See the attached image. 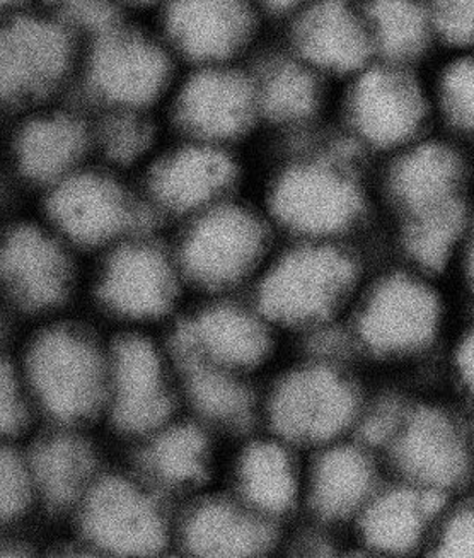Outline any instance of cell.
I'll return each instance as SVG.
<instances>
[{
	"instance_id": "cell-30",
	"label": "cell",
	"mask_w": 474,
	"mask_h": 558,
	"mask_svg": "<svg viewBox=\"0 0 474 558\" xmlns=\"http://www.w3.org/2000/svg\"><path fill=\"white\" fill-rule=\"evenodd\" d=\"M241 502L263 518L289 514L297 502L299 476L291 452L277 440H255L235 464Z\"/></svg>"
},
{
	"instance_id": "cell-13",
	"label": "cell",
	"mask_w": 474,
	"mask_h": 558,
	"mask_svg": "<svg viewBox=\"0 0 474 558\" xmlns=\"http://www.w3.org/2000/svg\"><path fill=\"white\" fill-rule=\"evenodd\" d=\"M0 156L38 197L95 161L93 114L69 96L5 117L0 122Z\"/></svg>"
},
{
	"instance_id": "cell-29",
	"label": "cell",
	"mask_w": 474,
	"mask_h": 558,
	"mask_svg": "<svg viewBox=\"0 0 474 558\" xmlns=\"http://www.w3.org/2000/svg\"><path fill=\"white\" fill-rule=\"evenodd\" d=\"M138 466L154 485L190 490L210 475L212 448L204 429L190 422H168L144 437Z\"/></svg>"
},
{
	"instance_id": "cell-16",
	"label": "cell",
	"mask_w": 474,
	"mask_h": 558,
	"mask_svg": "<svg viewBox=\"0 0 474 558\" xmlns=\"http://www.w3.org/2000/svg\"><path fill=\"white\" fill-rule=\"evenodd\" d=\"M150 21L181 69L252 62L274 38L253 0H168Z\"/></svg>"
},
{
	"instance_id": "cell-35",
	"label": "cell",
	"mask_w": 474,
	"mask_h": 558,
	"mask_svg": "<svg viewBox=\"0 0 474 558\" xmlns=\"http://www.w3.org/2000/svg\"><path fill=\"white\" fill-rule=\"evenodd\" d=\"M33 409L20 362L0 347V440L16 442L32 425Z\"/></svg>"
},
{
	"instance_id": "cell-14",
	"label": "cell",
	"mask_w": 474,
	"mask_h": 558,
	"mask_svg": "<svg viewBox=\"0 0 474 558\" xmlns=\"http://www.w3.org/2000/svg\"><path fill=\"white\" fill-rule=\"evenodd\" d=\"M436 276L398 265L365 279L355 307V335L379 357L415 355L437 339L443 298Z\"/></svg>"
},
{
	"instance_id": "cell-39",
	"label": "cell",
	"mask_w": 474,
	"mask_h": 558,
	"mask_svg": "<svg viewBox=\"0 0 474 558\" xmlns=\"http://www.w3.org/2000/svg\"><path fill=\"white\" fill-rule=\"evenodd\" d=\"M454 270L463 280L464 288L474 295V210L471 214L470 225H467L466 234L459 248L458 258H455Z\"/></svg>"
},
{
	"instance_id": "cell-2",
	"label": "cell",
	"mask_w": 474,
	"mask_h": 558,
	"mask_svg": "<svg viewBox=\"0 0 474 558\" xmlns=\"http://www.w3.org/2000/svg\"><path fill=\"white\" fill-rule=\"evenodd\" d=\"M181 71L153 21L117 16L83 36L74 96L95 113L165 114Z\"/></svg>"
},
{
	"instance_id": "cell-5",
	"label": "cell",
	"mask_w": 474,
	"mask_h": 558,
	"mask_svg": "<svg viewBox=\"0 0 474 558\" xmlns=\"http://www.w3.org/2000/svg\"><path fill=\"white\" fill-rule=\"evenodd\" d=\"M275 234L265 210L238 195L178 225L171 246L186 288L216 298L255 283Z\"/></svg>"
},
{
	"instance_id": "cell-43",
	"label": "cell",
	"mask_w": 474,
	"mask_h": 558,
	"mask_svg": "<svg viewBox=\"0 0 474 558\" xmlns=\"http://www.w3.org/2000/svg\"><path fill=\"white\" fill-rule=\"evenodd\" d=\"M26 555H32V545L28 543L11 536L0 538V557H26Z\"/></svg>"
},
{
	"instance_id": "cell-31",
	"label": "cell",
	"mask_w": 474,
	"mask_h": 558,
	"mask_svg": "<svg viewBox=\"0 0 474 558\" xmlns=\"http://www.w3.org/2000/svg\"><path fill=\"white\" fill-rule=\"evenodd\" d=\"M90 114L96 161L132 178L146 168L169 135L161 113L90 111Z\"/></svg>"
},
{
	"instance_id": "cell-7",
	"label": "cell",
	"mask_w": 474,
	"mask_h": 558,
	"mask_svg": "<svg viewBox=\"0 0 474 558\" xmlns=\"http://www.w3.org/2000/svg\"><path fill=\"white\" fill-rule=\"evenodd\" d=\"M33 405L56 425L89 424L107 410L108 350L87 328L51 318L20 362Z\"/></svg>"
},
{
	"instance_id": "cell-15",
	"label": "cell",
	"mask_w": 474,
	"mask_h": 558,
	"mask_svg": "<svg viewBox=\"0 0 474 558\" xmlns=\"http://www.w3.org/2000/svg\"><path fill=\"white\" fill-rule=\"evenodd\" d=\"M252 62L183 69L165 107L169 132L240 150L262 142Z\"/></svg>"
},
{
	"instance_id": "cell-10",
	"label": "cell",
	"mask_w": 474,
	"mask_h": 558,
	"mask_svg": "<svg viewBox=\"0 0 474 558\" xmlns=\"http://www.w3.org/2000/svg\"><path fill=\"white\" fill-rule=\"evenodd\" d=\"M377 204L392 226L464 213L474 205V153L439 132L374 166Z\"/></svg>"
},
{
	"instance_id": "cell-12",
	"label": "cell",
	"mask_w": 474,
	"mask_h": 558,
	"mask_svg": "<svg viewBox=\"0 0 474 558\" xmlns=\"http://www.w3.org/2000/svg\"><path fill=\"white\" fill-rule=\"evenodd\" d=\"M244 150L217 146L169 132L135 178L159 225H181L238 197Z\"/></svg>"
},
{
	"instance_id": "cell-44",
	"label": "cell",
	"mask_w": 474,
	"mask_h": 558,
	"mask_svg": "<svg viewBox=\"0 0 474 558\" xmlns=\"http://www.w3.org/2000/svg\"><path fill=\"white\" fill-rule=\"evenodd\" d=\"M0 122H2V120H0Z\"/></svg>"
},
{
	"instance_id": "cell-6",
	"label": "cell",
	"mask_w": 474,
	"mask_h": 558,
	"mask_svg": "<svg viewBox=\"0 0 474 558\" xmlns=\"http://www.w3.org/2000/svg\"><path fill=\"white\" fill-rule=\"evenodd\" d=\"M36 214L84 258L138 232L162 229L137 180L96 159L39 193Z\"/></svg>"
},
{
	"instance_id": "cell-11",
	"label": "cell",
	"mask_w": 474,
	"mask_h": 558,
	"mask_svg": "<svg viewBox=\"0 0 474 558\" xmlns=\"http://www.w3.org/2000/svg\"><path fill=\"white\" fill-rule=\"evenodd\" d=\"M87 277L90 298L118 322L144 325L168 318L186 283L171 241L161 229L138 232L95 256Z\"/></svg>"
},
{
	"instance_id": "cell-23",
	"label": "cell",
	"mask_w": 474,
	"mask_h": 558,
	"mask_svg": "<svg viewBox=\"0 0 474 558\" xmlns=\"http://www.w3.org/2000/svg\"><path fill=\"white\" fill-rule=\"evenodd\" d=\"M392 460L408 484L446 492L470 475L471 452L458 422L436 407L403 413L391 440Z\"/></svg>"
},
{
	"instance_id": "cell-38",
	"label": "cell",
	"mask_w": 474,
	"mask_h": 558,
	"mask_svg": "<svg viewBox=\"0 0 474 558\" xmlns=\"http://www.w3.org/2000/svg\"><path fill=\"white\" fill-rule=\"evenodd\" d=\"M20 178L9 168L8 162L0 156V226L16 219L21 214L24 195H28Z\"/></svg>"
},
{
	"instance_id": "cell-24",
	"label": "cell",
	"mask_w": 474,
	"mask_h": 558,
	"mask_svg": "<svg viewBox=\"0 0 474 558\" xmlns=\"http://www.w3.org/2000/svg\"><path fill=\"white\" fill-rule=\"evenodd\" d=\"M24 454L36 502L57 514L75 511L101 475L95 446L74 427L57 425L33 439Z\"/></svg>"
},
{
	"instance_id": "cell-3",
	"label": "cell",
	"mask_w": 474,
	"mask_h": 558,
	"mask_svg": "<svg viewBox=\"0 0 474 558\" xmlns=\"http://www.w3.org/2000/svg\"><path fill=\"white\" fill-rule=\"evenodd\" d=\"M329 129L374 166L437 132L427 69L367 63L335 90Z\"/></svg>"
},
{
	"instance_id": "cell-9",
	"label": "cell",
	"mask_w": 474,
	"mask_h": 558,
	"mask_svg": "<svg viewBox=\"0 0 474 558\" xmlns=\"http://www.w3.org/2000/svg\"><path fill=\"white\" fill-rule=\"evenodd\" d=\"M83 258L38 214L0 226V304L12 316L51 319L84 283Z\"/></svg>"
},
{
	"instance_id": "cell-8",
	"label": "cell",
	"mask_w": 474,
	"mask_h": 558,
	"mask_svg": "<svg viewBox=\"0 0 474 558\" xmlns=\"http://www.w3.org/2000/svg\"><path fill=\"white\" fill-rule=\"evenodd\" d=\"M83 35L45 4L0 23V120L74 96Z\"/></svg>"
},
{
	"instance_id": "cell-37",
	"label": "cell",
	"mask_w": 474,
	"mask_h": 558,
	"mask_svg": "<svg viewBox=\"0 0 474 558\" xmlns=\"http://www.w3.org/2000/svg\"><path fill=\"white\" fill-rule=\"evenodd\" d=\"M436 548L440 557L474 558V504L446 519Z\"/></svg>"
},
{
	"instance_id": "cell-17",
	"label": "cell",
	"mask_w": 474,
	"mask_h": 558,
	"mask_svg": "<svg viewBox=\"0 0 474 558\" xmlns=\"http://www.w3.org/2000/svg\"><path fill=\"white\" fill-rule=\"evenodd\" d=\"M265 147L314 137L329 130L337 87L271 38L252 62Z\"/></svg>"
},
{
	"instance_id": "cell-42",
	"label": "cell",
	"mask_w": 474,
	"mask_h": 558,
	"mask_svg": "<svg viewBox=\"0 0 474 558\" xmlns=\"http://www.w3.org/2000/svg\"><path fill=\"white\" fill-rule=\"evenodd\" d=\"M45 4L48 0H0V23Z\"/></svg>"
},
{
	"instance_id": "cell-33",
	"label": "cell",
	"mask_w": 474,
	"mask_h": 558,
	"mask_svg": "<svg viewBox=\"0 0 474 558\" xmlns=\"http://www.w3.org/2000/svg\"><path fill=\"white\" fill-rule=\"evenodd\" d=\"M183 378L184 393L205 421L228 429H244L252 422L255 398L240 373L212 366L200 359L174 357Z\"/></svg>"
},
{
	"instance_id": "cell-20",
	"label": "cell",
	"mask_w": 474,
	"mask_h": 558,
	"mask_svg": "<svg viewBox=\"0 0 474 558\" xmlns=\"http://www.w3.org/2000/svg\"><path fill=\"white\" fill-rule=\"evenodd\" d=\"M161 350L149 337L126 331L108 349L107 413L120 434L144 437L171 422L173 385Z\"/></svg>"
},
{
	"instance_id": "cell-19",
	"label": "cell",
	"mask_w": 474,
	"mask_h": 558,
	"mask_svg": "<svg viewBox=\"0 0 474 558\" xmlns=\"http://www.w3.org/2000/svg\"><path fill=\"white\" fill-rule=\"evenodd\" d=\"M89 547L113 555H157L168 547L169 521L154 492L118 473L99 475L78 504Z\"/></svg>"
},
{
	"instance_id": "cell-1",
	"label": "cell",
	"mask_w": 474,
	"mask_h": 558,
	"mask_svg": "<svg viewBox=\"0 0 474 558\" xmlns=\"http://www.w3.org/2000/svg\"><path fill=\"white\" fill-rule=\"evenodd\" d=\"M262 209L289 240L352 243L377 204L374 165L331 129L267 147Z\"/></svg>"
},
{
	"instance_id": "cell-26",
	"label": "cell",
	"mask_w": 474,
	"mask_h": 558,
	"mask_svg": "<svg viewBox=\"0 0 474 558\" xmlns=\"http://www.w3.org/2000/svg\"><path fill=\"white\" fill-rule=\"evenodd\" d=\"M181 542L200 557H255L274 547L275 531L270 519L243 502L210 499L186 514Z\"/></svg>"
},
{
	"instance_id": "cell-34",
	"label": "cell",
	"mask_w": 474,
	"mask_h": 558,
	"mask_svg": "<svg viewBox=\"0 0 474 558\" xmlns=\"http://www.w3.org/2000/svg\"><path fill=\"white\" fill-rule=\"evenodd\" d=\"M35 502L26 454L14 442L0 440V527L21 521Z\"/></svg>"
},
{
	"instance_id": "cell-28",
	"label": "cell",
	"mask_w": 474,
	"mask_h": 558,
	"mask_svg": "<svg viewBox=\"0 0 474 558\" xmlns=\"http://www.w3.org/2000/svg\"><path fill=\"white\" fill-rule=\"evenodd\" d=\"M376 492V466L364 449L335 445L326 449L311 472L309 506L323 521L358 515Z\"/></svg>"
},
{
	"instance_id": "cell-25",
	"label": "cell",
	"mask_w": 474,
	"mask_h": 558,
	"mask_svg": "<svg viewBox=\"0 0 474 558\" xmlns=\"http://www.w3.org/2000/svg\"><path fill=\"white\" fill-rule=\"evenodd\" d=\"M442 492L406 484L374 492L358 512L362 542L385 554H406L420 547L442 511Z\"/></svg>"
},
{
	"instance_id": "cell-41",
	"label": "cell",
	"mask_w": 474,
	"mask_h": 558,
	"mask_svg": "<svg viewBox=\"0 0 474 558\" xmlns=\"http://www.w3.org/2000/svg\"><path fill=\"white\" fill-rule=\"evenodd\" d=\"M118 12L125 16L150 17L156 14L168 0H108Z\"/></svg>"
},
{
	"instance_id": "cell-22",
	"label": "cell",
	"mask_w": 474,
	"mask_h": 558,
	"mask_svg": "<svg viewBox=\"0 0 474 558\" xmlns=\"http://www.w3.org/2000/svg\"><path fill=\"white\" fill-rule=\"evenodd\" d=\"M210 300L178 325L171 342L174 357L189 355L240 374L262 366L271 352L270 323L255 306L229 295Z\"/></svg>"
},
{
	"instance_id": "cell-36",
	"label": "cell",
	"mask_w": 474,
	"mask_h": 558,
	"mask_svg": "<svg viewBox=\"0 0 474 558\" xmlns=\"http://www.w3.org/2000/svg\"><path fill=\"white\" fill-rule=\"evenodd\" d=\"M440 51L474 50V0H430Z\"/></svg>"
},
{
	"instance_id": "cell-21",
	"label": "cell",
	"mask_w": 474,
	"mask_h": 558,
	"mask_svg": "<svg viewBox=\"0 0 474 558\" xmlns=\"http://www.w3.org/2000/svg\"><path fill=\"white\" fill-rule=\"evenodd\" d=\"M274 40L335 87L376 60L361 0H309Z\"/></svg>"
},
{
	"instance_id": "cell-18",
	"label": "cell",
	"mask_w": 474,
	"mask_h": 558,
	"mask_svg": "<svg viewBox=\"0 0 474 558\" xmlns=\"http://www.w3.org/2000/svg\"><path fill=\"white\" fill-rule=\"evenodd\" d=\"M275 433L294 445H331L361 417V395L345 374L309 364L287 374L268 400Z\"/></svg>"
},
{
	"instance_id": "cell-32",
	"label": "cell",
	"mask_w": 474,
	"mask_h": 558,
	"mask_svg": "<svg viewBox=\"0 0 474 558\" xmlns=\"http://www.w3.org/2000/svg\"><path fill=\"white\" fill-rule=\"evenodd\" d=\"M434 125L474 153V50H443L427 68Z\"/></svg>"
},
{
	"instance_id": "cell-4",
	"label": "cell",
	"mask_w": 474,
	"mask_h": 558,
	"mask_svg": "<svg viewBox=\"0 0 474 558\" xmlns=\"http://www.w3.org/2000/svg\"><path fill=\"white\" fill-rule=\"evenodd\" d=\"M365 279L353 243L289 240L253 283V306L270 325L321 328L353 306Z\"/></svg>"
},
{
	"instance_id": "cell-40",
	"label": "cell",
	"mask_w": 474,
	"mask_h": 558,
	"mask_svg": "<svg viewBox=\"0 0 474 558\" xmlns=\"http://www.w3.org/2000/svg\"><path fill=\"white\" fill-rule=\"evenodd\" d=\"M455 371L459 379L474 397V327L470 328L455 352Z\"/></svg>"
},
{
	"instance_id": "cell-27",
	"label": "cell",
	"mask_w": 474,
	"mask_h": 558,
	"mask_svg": "<svg viewBox=\"0 0 474 558\" xmlns=\"http://www.w3.org/2000/svg\"><path fill=\"white\" fill-rule=\"evenodd\" d=\"M374 59L427 69L440 53L430 0H361Z\"/></svg>"
}]
</instances>
